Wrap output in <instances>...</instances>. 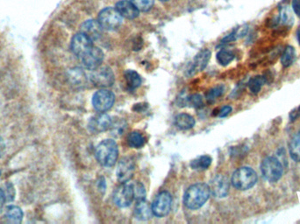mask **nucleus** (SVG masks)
Instances as JSON below:
<instances>
[{"mask_svg":"<svg viewBox=\"0 0 300 224\" xmlns=\"http://www.w3.org/2000/svg\"><path fill=\"white\" fill-rule=\"evenodd\" d=\"M0 175H1V173H0Z\"/></svg>","mask_w":300,"mask_h":224,"instance_id":"41","label":"nucleus"},{"mask_svg":"<svg viewBox=\"0 0 300 224\" xmlns=\"http://www.w3.org/2000/svg\"><path fill=\"white\" fill-rule=\"evenodd\" d=\"M161 1H168V0H161Z\"/></svg>","mask_w":300,"mask_h":224,"instance_id":"40","label":"nucleus"},{"mask_svg":"<svg viewBox=\"0 0 300 224\" xmlns=\"http://www.w3.org/2000/svg\"><path fill=\"white\" fill-rule=\"evenodd\" d=\"M232 111V107L231 106H224L222 109H220L219 117L220 118H226Z\"/></svg>","mask_w":300,"mask_h":224,"instance_id":"36","label":"nucleus"},{"mask_svg":"<svg viewBox=\"0 0 300 224\" xmlns=\"http://www.w3.org/2000/svg\"><path fill=\"white\" fill-rule=\"evenodd\" d=\"M295 57H296L295 48L291 46L286 47L281 56V63L283 67L289 68L290 66L292 65L295 61Z\"/></svg>","mask_w":300,"mask_h":224,"instance_id":"23","label":"nucleus"},{"mask_svg":"<svg viewBox=\"0 0 300 224\" xmlns=\"http://www.w3.org/2000/svg\"><path fill=\"white\" fill-rule=\"evenodd\" d=\"M127 129V123L124 119H116L115 121L111 120V125L110 126V131L113 137H121L124 134Z\"/></svg>","mask_w":300,"mask_h":224,"instance_id":"25","label":"nucleus"},{"mask_svg":"<svg viewBox=\"0 0 300 224\" xmlns=\"http://www.w3.org/2000/svg\"><path fill=\"white\" fill-rule=\"evenodd\" d=\"M175 125L181 130H190L194 127L195 119L189 114L182 113L175 118Z\"/></svg>","mask_w":300,"mask_h":224,"instance_id":"20","label":"nucleus"},{"mask_svg":"<svg viewBox=\"0 0 300 224\" xmlns=\"http://www.w3.org/2000/svg\"><path fill=\"white\" fill-rule=\"evenodd\" d=\"M118 12L120 13L122 17L126 19H135L139 15V10L134 7L130 0H121L116 4L115 7Z\"/></svg>","mask_w":300,"mask_h":224,"instance_id":"17","label":"nucleus"},{"mask_svg":"<svg viewBox=\"0 0 300 224\" xmlns=\"http://www.w3.org/2000/svg\"><path fill=\"white\" fill-rule=\"evenodd\" d=\"M134 200L133 183H122L113 193V201L118 207L120 208H127L131 205Z\"/></svg>","mask_w":300,"mask_h":224,"instance_id":"9","label":"nucleus"},{"mask_svg":"<svg viewBox=\"0 0 300 224\" xmlns=\"http://www.w3.org/2000/svg\"><path fill=\"white\" fill-rule=\"evenodd\" d=\"M210 193V187L206 184H194L186 190L183 196V203L189 209H200L207 202Z\"/></svg>","mask_w":300,"mask_h":224,"instance_id":"1","label":"nucleus"},{"mask_svg":"<svg viewBox=\"0 0 300 224\" xmlns=\"http://www.w3.org/2000/svg\"><path fill=\"white\" fill-rule=\"evenodd\" d=\"M261 172L266 181L274 183L281 179L284 174V167L279 159L269 156L262 161Z\"/></svg>","mask_w":300,"mask_h":224,"instance_id":"4","label":"nucleus"},{"mask_svg":"<svg viewBox=\"0 0 300 224\" xmlns=\"http://www.w3.org/2000/svg\"><path fill=\"white\" fill-rule=\"evenodd\" d=\"M93 42L90 38L87 37L86 35L80 32L72 38L71 44L72 53L78 56L79 59H82L93 48Z\"/></svg>","mask_w":300,"mask_h":224,"instance_id":"10","label":"nucleus"},{"mask_svg":"<svg viewBox=\"0 0 300 224\" xmlns=\"http://www.w3.org/2000/svg\"><path fill=\"white\" fill-rule=\"evenodd\" d=\"M122 16L118 12L116 8L106 7L99 13L98 21L103 29L108 31H114L122 24Z\"/></svg>","mask_w":300,"mask_h":224,"instance_id":"5","label":"nucleus"},{"mask_svg":"<svg viewBox=\"0 0 300 224\" xmlns=\"http://www.w3.org/2000/svg\"><path fill=\"white\" fill-rule=\"evenodd\" d=\"M82 63L89 70H94L100 67L104 60V53L99 47H94L82 58Z\"/></svg>","mask_w":300,"mask_h":224,"instance_id":"13","label":"nucleus"},{"mask_svg":"<svg viewBox=\"0 0 300 224\" xmlns=\"http://www.w3.org/2000/svg\"><path fill=\"white\" fill-rule=\"evenodd\" d=\"M93 71L90 81L96 87L108 88L114 83L113 72L108 67H99Z\"/></svg>","mask_w":300,"mask_h":224,"instance_id":"6","label":"nucleus"},{"mask_svg":"<svg viewBox=\"0 0 300 224\" xmlns=\"http://www.w3.org/2000/svg\"><path fill=\"white\" fill-rule=\"evenodd\" d=\"M172 206V197L169 192H161L159 193L152 203L153 215L157 217H164L170 214Z\"/></svg>","mask_w":300,"mask_h":224,"instance_id":"7","label":"nucleus"},{"mask_svg":"<svg viewBox=\"0 0 300 224\" xmlns=\"http://www.w3.org/2000/svg\"><path fill=\"white\" fill-rule=\"evenodd\" d=\"M289 153L291 159L300 162V131L294 135L289 144Z\"/></svg>","mask_w":300,"mask_h":224,"instance_id":"21","label":"nucleus"},{"mask_svg":"<svg viewBox=\"0 0 300 224\" xmlns=\"http://www.w3.org/2000/svg\"><path fill=\"white\" fill-rule=\"evenodd\" d=\"M6 200H7V197H6V193L4 192L3 190L0 188V209L3 208V206L5 205V203H6Z\"/></svg>","mask_w":300,"mask_h":224,"instance_id":"38","label":"nucleus"},{"mask_svg":"<svg viewBox=\"0 0 300 224\" xmlns=\"http://www.w3.org/2000/svg\"><path fill=\"white\" fill-rule=\"evenodd\" d=\"M135 171V163L130 157H125L118 164L116 175L121 183L128 182L133 178Z\"/></svg>","mask_w":300,"mask_h":224,"instance_id":"11","label":"nucleus"},{"mask_svg":"<svg viewBox=\"0 0 300 224\" xmlns=\"http://www.w3.org/2000/svg\"><path fill=\"white\" fill-rule=\"evenodd\" d=\"M224 92H225V87L223 85H220V86H217L209 91L206 95V97L209 101H214V99H216L217 97L222 96Z\"/></svg>","mask_w":300,"mask_h":224,"instance_id":"34","label":"nucleus"},{"mask_svg":"<svg viewBox=\"0 0 300 224\" xmlns=\"http://www.w3.org/2000/svg\"><path fill=\"white\" fill-rule=\"evenodd\" d=\"M212 164V158L210 156L203 155L193 159L191 163L192 169L195 170H206Z\"/></svg>","mask_w":300,"mask_h":224,"instance_id":"24","label":"nucleus"},{"mask_svg":"<svg viewBox=\"0 0 300 224\" xmlns=\"http://www.w3.org/2000/svg\"><path fill=\"white\" fill-rule=\"evenodd\" d=\"M216 58L218 63H220V65L227 66L229 63H232L233 60L235 59V54L230 51L221 50L217 53Z\"/></svg>","mask_w":300,"mask_h":224,"instance_id":"30","label":"nucleus"},{"mask_svg":"<svg viewBox=\"0 0 300 224\" xmlns=\"http://www.w3.org/2000/svg\"><path fill=\"white\" fill-rule=\"evenodd\" d=\"M297 41H298V43L300 45V29L297 31Z\"/></svg>","mask_w":300,"mask_h":224,"instance_id":"39","label":"nucleus"},{"mask_svg":"<svg viewBox=\"0 0 300 224\" xmlns=\"http://www.w3.org/2000/svg\"><path fill=\"white\" fill-rule=\"evenodd\" d=\"M257 174L254 169L248 166H242L233 174V186L236 189L246 191L254 187L257 182Z\"/></svg>","mask_w":300,"mask_h":224,"instance_id":"3","label":"nucleus"},{"mask_svg":"<svg viewBox=\"0 0 300 224\" xmlns=\"http://www.w3.org/2000/svg\"><path fill=\"white\" fill-rule=\"evenodd\" d=\"M145 143V138L138 131H133L128 136V145L132 148H142Z\"/></svg>","mask_w":300,"mask_h":224,"instance_id":"28","label":"nucleus"},{"mask_svg":"<svg viewBox=\"0 0 300 224\" xmlns=\"http://www.w3.org/2000/svg\"><path fill=\"white\" fill-rule=\"evenodd\" d=\"M4 218L7 222L10 223H20L23 219V211L17 206H9Z\"/></svg>","mask_w":300,"mask_h":224,"instance_id":"19","label":"nucleus"},{"mask_svg":"<svg viewBox=\"0 0 300 224\" xmlns=\"http://www.w3.org/2000/svg\"><path fill=\"white\" fill-rule=\"evenodd\" d=\"M186 104H189L191 107H193V108H199L203 105V98L200 95L194 94L192 96L187 97Z\"/></svg>","mask_w":300,"mask_h":224,"instance_id":"33","label":"nucleus"},{"mask_svg":"<svg viewBox=\"0 0 300 224\" xmlns=\"http://www.w3.org/2000/svg\"><path fill=\"white\" fill-rule=\"evenodd\" d=\"M280 20L284 25H287V26H291L293 25V14L289 7H282L281 11H280V16H279V21Z\"/></svg>","mask_w":300,"mask_h":224,"instance_id":"29","label":"nucleus"},{"mask_svg":"<svg viewBox=\"0 0 300 224\" xmlns=\"http://www.w3.org/2000/svg\"><path fill=\"white\" fill-rule=\"evenodd\" d=\"M133 193H134V200L136 202L143 201L146 199V190L145 187L143 186V183L139 181L133 183Z\"/></svg>","mask_w":300,"mask_h":224,"instance_id":"31","label":"nucleus"},{"mask_svg":"<svg viewBox=\"0 0 300 224\" xmlns=\"http://www.w3.org/2000/svg\"><path fill=\"white\" fill-rule=\"evenodd\" d=\"M292 8H293L294 13L300 17V0L292 1Z\"/></svg>","mask_w":300,"mask_h":224,"instance_id":"37","label":"nucleus"},{"mask_svg":"<svg viewBox=\"0 0 300 224\" xmlns=\"http://www.w3.org/2000/svg\"><path fill=\"white\" fill-rule=\"evenodd\" d=\"M290 119H291V121H296L297 119H299L300 118V105L297 108H295V109H292L291 112H290Z\"/></svg>","mask_w":300,"mask_h":224,"instance_id":"35","label":"nucleus"},{"mask_svg":"<svg viewBox=\"0 0 300 224\" xmlns=\"http://www.w3.org/2000/svg\"><path fill=\"white\" fill-rule=\"evenodd\" d=\"M70 80L74 85L80 86L86 82L87 76L82 69H74L70 72Z\"/></svg>","mask_w":300,"mask_h":224,"instance_id":"26","label":"nucleus"},{"mask_svg":"<svg viewBox=\"0 0 300 224\" xmlns=\"http://www.w3.org/2000/svg\"><path fill=\"white\" fill-rule=\"evenodd\" d=\"M80 30L81 33H83L93 41H96L101 36L103 27L98 20L89 19L81 25Z\"/></svg>","mask_w":300,"mask_h":224,"instance_id":"16","label":"nucleus"},{"mask_svg":"<svg viewBox=\"0 0 300 224\" xmlns=\"http://www.w3.org/2000/svg\"><path fill=\"white\" fill-rule=\"evenodd\" d=\"M265 79L262 75H257L255 77L251 78L248 81V86L249 91L253 94H258L260 92L262 88L265 83Z\"/></svg>","mask_w":300,"mask_h":224,"instance_id":"27","label":"nucleus"},{"mask_svg":"<svg viewBox=\"0 0 300 224\" xmlns=\"http://www.w3.org/2000/svg\"><path fill=\"white\" fill-rule=\"evenodd\" d=\"M211 58V52L208 49L202 50L200 53H198L195 57L194 61L192 62L191 68L188 69V75H192L198 74V72L202 71L205 69L209 63Z\"/></svg>","mask_w":300,"mask_h":224,"instance_id":"15","label":"nucleus"},{"mask_svg":"<svg viewBox=\"0 0 300 224\" xmlns=\"http://www.w3.org/2000/svg\"><path fill=\"white\" fill-rule=\"evenodd\" d=\"M134 215L135 218L139 219L141 221H147L152 217L153 215L152 207L146 201V199L137 202L135 209H134Z\"/></svg>","mask_w":300,"mask_h":224,"instance_id":"18","label":"nucleus"},{"mask_svg":"<svg viewBox=\"0 0 300 224\" xmlns=\"http://www.w3.org/2000/svg\"><path fill=\"white\" fill-rule=\"evenodd\" d=\"M114 94L108 90L103 89V90L97 91L96 93L93 95V108L96 109L97 111H107L114 104Z\"/></svg>","mask_w":300,"mask_h":224,"instance_id":"8","label":"nucleus"},{"mask_svg":"<svg viewBox=\"0 0 300 224\" xmlns=\"http://www.w3.org/2000/svg\"><path fill=\"white\" fill-rule=\"evenodd\" d=\"M96 158L100 165L111 167L115 165L119 157V149L114 140L105 139L96 148Z\"/></svg>","mask_w":300,"mask_h":224,"instance_id":"2","label":"nucleus"},{"mask_svg":"<svg viewBox=\"0 0 300 224\" xmlns=\"http://www.w3.org/2000/svg\"><path fill=\"white\" fill-rule=\"evenodd\" d=\"M125 80L127 82V87L131 91L139 88L142 84V78L137 72L133 70H127L125 72Z\"/></svg>","mask_w":300,"mask_h":224,"instance_id":"22","label":"nucleus"},{"mask_svg":"<svg viewBox=\"0 0 300 224\" xmlns=\"http://www.w3.org/2000/svg\"><path fill=\"white\" fill-rule=\"evenodd\" d=\"M137 9L142 12H148L151 9L155 0H130Z\"/></svg>","mask_w":300,"mask_h":224,"instance_id":"32","label":"nucleus"},{"mask_svg":"<svg viewBox=\"0 0 300 224\" xmlns=\"http://www.w3.org/2000/svg\"><path fill=\"white\" fill-rule=\"evenodd\" d=\"M111 125V117L105 114V112H100L90 119L88 127L93 133H100L110 129Z\"/></svg>","mask_w":300,"mask_h":224,"instance_id":"12","label":"nucleus"},{"mask_svg":"<svg viewBox=\"0 0 300 224\" xmlns=\"http://www.w3.org/2000/svg\"><path fill=\"white\" fill-rule=\"evenodd\" d=\"M211 193L216 198H224L228 194L229 181L224 175H217L211 182Z\"/></svg>","mask_w":300,"mask_h":224,"instance_id":"14","label":"nucleus"}]
</instances>
